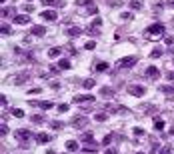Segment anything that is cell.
<instances>
[{
  "mask_svg": "<svg viewBox=\"0 0 174 154\" xmlns=\"http://www.w3.org/2000/svg\"><path fill=\"white\" fill-rule=\"evenodd\" d=\"M16 140L18 142H22V144H26L28 140H32V132L28 130V128H20V130H16Z\"/></svg>",
  "mask_w": 174,
  "mask_h": 154,
  "instance_id": "cell-1",
  "label": "cell"
},
{
  "mask_svg": "<svg viewBox=\"0 0 174 154\" xmlns=\"http://www.w3.org/2000/svg\"><path fill=\"white\" fill-rule=\"evenodd\" d=\"M164 24L162 22H154V24H150V26H146V32L148 34H152V36H156V34H164Z\"/></svg>",
  "mask_w": 174,
  "mask_h": 154,
  "instance_id": "cell-2",
  "label": "cell"
},
{
  "mask_svg": "<svg viewBox=\"0 0 174 154\" xmlns=\"http://www.w3.org/2000/svg\"><path fill=\"white\" fill-rule=\"evenodd\" d=\"M12 22L18 24V26H26V24L32 22V18H30V16H26V14H16V16H12Z\"/></svg>",
  "mask_w": 174,
  "mask_h": 154,
  "instance_id": "cell-3",
  "label": "cell"
},
{
  "mask_svg": "<svg viewBox=\"0 0 174 154\" xmlns=\"http://www.w3.org/2000/svg\"><path fill=\"white\" fill-rule=\"evenodd\" d=\"M128 94H130V96H144V94H146V88L140 86V84H130V86H128Z\"/></svg>",
  "mask_w": 174,
  "mask_h": 154,
  "instance_id": "cell-4",
  "label": "cell"
},
{
  "mask_svg": "<svg viewBox=\"0 0 174 154\" xmlns=\"http://www.w3.org/2000/svg\"><path fill=\"white\" fill-rule=\"evenodd\" d=\"M134 64H136V56H124L118 60V66L120 68H132Z\"/></svg>",
  "mask_w": 174,
  "mask_h": 154,
  "instance_id": "cell-5",
  "label": "cell"
},
{
  "mask_svg": "<svg viewBox=\"0 0 174 154\" xmlns=\"http://www.w3.org/2000/svg\"><path fill=\"white\" fill-rule=\"evenodd\" d=\"M40 18L44 22H56L58 14H56V10H44V12H40Z\"/></svg>",
  "mask_w": 174,
  "mask_h": 154,
  "instance_id": "cell-6",
  "label": "cell"
},
{
  "mask_svg": "<svg viewBox=\"0 0 174 154\" xmlns=\"http://www.w3.org/2000/svg\"><path fill=\"white\" fill-rule=\"evenodd\" d=\"M30 104H32V106H38V108H42V110H52V108H54V102H52V100H42V102L30 100Z\"/></svg>",
  "mask_w": 174,
  "mask_h": 154,
  "instance_id": "cell-7",
  "label": "cell"
},
{
  "mask_svg": "<svg viewBox=\"0 0 174 154\" xmlns=\"http://www.w3.org/2000/svg\"><path fill=\"white\" fill-rule=\"evenodd\" d=\"M100 96L114 98V96H116V90H114V88H110V86H102V88H100Z\"/></svg>",
  "mask_w": 174,
  "mask_h": 154,
  "instance_id": "cell-8",
  "label": "cell"
},
{
  "mask_svg": "<svg viewBox=\"0 0 174 154\" xmlns=\"http://www.w3.org/2000/svg\"><path fill=\"white\" fill-rule=\"evenodd\" d=\"M96 98L92 94H84V96H74V102L76 104H84V102H94Z\"/></svg>",
  "mask_w": 174,
  "mask_h": 154,
  "instance_id": "cell-9",
  "label": "cell"
},
{
  "mask_svg": "<svg viewBox=\"0 0 174 154\" xmlns=\"http://www.w3.org/2000/svg\"><path fill=\"white\" fill-rule=\"evenodd\" d=\"M144 74H146L148 78H158V76H160V70H158V68H156V66H148Z\"/></svg>",
  "mask_w": 174,
  "mask_h": 154,
  "instance_id": "cell-10",
  "label": "cell"
},
{
  "mask_svg": "<svg viewBox=\"0 0 174 154\" xmlns=\"http://www.w3.org/2000/svg\"><path fill=\"white\" fill-rule=\"evenodd\" d=\"M80 140H82V144H94V134L92 132H84L80 136Z\"/></svg>",
  "mask_w": 174,
  "mask_h": 154,
  "instance_id": "cell-11",
  "label": "cell"
},
{
  "mask_svg": "<svg viewBox=\"0 0 174 154\" xmlns=\"http://www.w3.org/2000/svg\"><path fill=\"white\" fill-rule=\"evenodd\" d=\"M30 34H32V36H38V38H40V36H44V34H46V28H44V26H32V28H30Z\"/></svg>",
  "mask_w": 174,
  "mask_h": 154,
  "instance_id": "cell-12",
  "label": "cell"
},
{
  "mask_svg": "<svg viewBox=\"0 0 174 154\" xmlns=\"http://www.w3.org/2000/svg\"><path fill=\"white\" fill-rule=\"evenodd\" d=\"M66 34H68L70 38H78L80 34H82V30H80L78 26H70V28H66Z\"/></svg>",
  "mask_w": 174,
  "mask_h": 154,
  "instance_id": "cell-13",
  "label": "cell"
},
{
  "mask_svg": "<svg viewBox=\"0 0 174 154\" xmlns=\"http://www.w3.org/2000/svg\"><path fill=\"white\" fill-rule=\"evenodd\" d=\"M164 126H166V124H164L162 118H160V116H154V130H156V132H162Z\"/></svg>",
  "mask_w": 174,
  "mask_h": 154,
  "instance_id": "cell-14",
  "label": "cell"
},
{
  "mask_svg": "<svg viewBox=\"0 0 174 154\" xmlns=\"http://www.w3.org/2000/svg\"><path fill=\"white\" fill-rule=\"evenodd\" d=\"M36 138V142H40V144H46V142H50V136L46 134V132H38V134L34 136Z\"/></svg>",
  "mask_w": 174,
  "mask_h": 154,
  "instance_id": "cell-15",
  "label": "cell"
},
{
  "mask_svg": "<svg viewBox=\"0 0 174 154\" xmlns=\"http://www.w3.org/2000/svg\"><path fill=\"white\" fill-rule=\"evenodd\" d=\"M70 60L68 58H60V60H58V68H60V70H70Z\"/></svg>",
  "mask_w": 174,
  "mask_h": 154,
  "instance_id": "cell-16",
  "label": "cell"
},
{
  "mask_svg": "<svg viewBox=\"0 0 174 154\" xmlns=\"http://www.w3.org/2000/svg\"><path fill=\"white\" fill-rule=\"evenodd\" d=\"M66 150H68V152H76V150H78V142H76V140H68V142H66Z\"/></svg>",
  "mask_w": 174,
  "mask_h": 154,
  "instance_id": "cell-17",
  "label": "cell"
},
{
  "mask_svg": "<svg viewBox=\"0 0 174 154\" xmlns=\"http://www.w3.org/2000/svg\"><path fill=\"white\" fill-rule=\"evenodd\" d=\"M42 4H44V6H62V0H42Z\"/></svg>",
  "mask_w": 174,
  "mask_h": 154,
  "instance_id": "cell-18",
  "label": "cell"
},
{
  "mask_svg": "<svg viewBox=\"0 0 174 154\" xmlns=\"http://www.w3.org/2000/svg\"><path fill=\"white\" fill-rule=\"evenodd\" d=\"M82 86L90 90V88H94V86H96V80H92V78H86V80H82Z\"/></svg>",
  "mask_w": 174,
  "mask_h": 154,
  "instance_id": "cell-19",
  "label": "cell"
},
{
  "mask_svg": "<svg viewBox=\"0 0 174 154\" xmlns=\"http://www.w3.org/2000/svg\"><path fill=\"white\" fill-rule=\"evenodd\" d=\"M60 54H62L60 48H50V50H48V58H58Z\"/></svg>",
  "mask_w": 174,
  "mask_h": 154,
  "instance_id": "cell-20",
  "label": "cell"
},
{
  "mask_svg": "<svg viewBox=\"0 0 174 154\" xmlns=\"http://www.w3.org/2000/svg\"><path fill=\"white\" fill-rule=\"evenodd\" d=\"M94 70H98V72H106V70H108V64H106V62H96V64H94Z\"/></svg>",
  "mask_w": 174,
  "mask_h": 154,
  "instance_id": "cell-21",
  "label": "cell"
},
{
  "mask_svg": "<svg viewBox=\"0 0 174 154\" xmlns=\"http://www.w3.org/2000/svg\"><path fill=\"white\" fill-rule=\"evenodd\" d=\"M160 92H162V94H174V86H168V84H162V86H160Z\"/></svg>",
  "mask_w": 174,
  "mask_h": 154,
  "instance_id": "cell-22",
  "label": "cell"
},
{
  "mask_svg": "<svg viewBox=\"0 0 174 154\" xmlns=\"http://www.w3.org/2000/svg\"><path fill=\"white\" fill-rule=\"evenodd\" d=\"M86 116H76L74 118V124H76V126H86Z\"/></svg>",
  "mask_w": 174,
  "mask_h": 154,
  "instance_id": "cell-23",
  "label": "cell"
},
{
  "mask_svg": "<svg viewBox=\"0 0 174 154\" xmlns=\"http://www.w3.org/2000/svg\"><path fill=\"white\" fill-rule=\"evenodd\" d=\"M130 8L132 10H140L142 8V0H130Z\"/></svg>",
  "mask_w": 174,
  "mask_h": 154,
  "instance_id": "cell-24",
  "label": "cell"
},
{
  "mask_svg": "<svg viewBox=\"0 0 174 154\" xmlns=\"http://www.w3.org/2000/svg\"><path fill=\"white\" fill-rule=\"evenodd\" d=\"M24 78H28L26 72H24V74H18V76H16V78H14V84H24V82H26Z\"/></svg>",
  "mask_w": 174,
  "mask_h": 154,
  "instance_id": "cell-25",
  "label": "cell"
},
{
  "mask_svg": "<svg viewBox=\"0 0 174 154\" xmlns=\"http://www.w3.org/2000/svg\"><path fill=\"white\" fill-rule=\"evenodd\" d=\"M162 54H164V48H154V50L150 52V56H152V58H160Z\"/></svg>",
  "mask_w": 174,
  "mask_h": 154,
  "instance_id": "cell-26",
  "label": "cell"
},
{
  "mask_svg": "<svg viewBox=\"0 0 174 154\" xmlns=\"http://www.w3.org/2000/svg\"><path fill=\"white\" fill-rule=\"evenodd\" d=\"M10 112H12V116H16V118H22L24 116V110H20V108H12Z\"/></svg>",
  "mask_w": 174,
  "mask_h": 154,
  "instance_id": "cell-27",
  "label": "cell"
},
{
  "mask_svg": "<svg viewBox=\"0 0 174 154\" xmlns=\"http://www.w3.org/2000/svg\"><path fill=\"white\" fill-rule=\"evenodd\" d=\"M158 154H172V146H170V144H166V146H162V148H160V150H158Z\"/></svg>",
  "mask_w": 174,
  "mask_h": 154,
  "instance_id": "cell-28",
  "label": "cell"
},
{
  "mask_svg": "<svg viewBox=\"0 0 174 154\" xmlns=\"http://www.w3.org/2000/svg\"><path fill=\"white\" fill-rule=\"evenodd\" d=\"M32 122H34V124L44 122V116H42V114H34V116H32Z\"/></svg>",
  "mask_w": 174,
  "mask_h": 154,
  "instance_id": "cell-29",
  "label": "cell"
},
{
  "mask_svg": "<svg viewBox=\"0 0 174 154\" xmlns=\"http://www.w3.org/2000/svg\"><path fill=\"white\" fill-rule=\"evenodd\" d=\"M106 118H108V114H94V120L96 122H104Z\"/></svg>",
  "mask_w": 174,
  "mask_h": 154,
  "instance_id": "cell-30",
  "label": "cell"
},
{
  "mask_svg": "<svg viewBox=\"0 0 174 154\" xmlns=\"http://www.w3.org/2000/svg\"><path fill=\"white\" fill-rule=\"evenodd\" d=\"M84 48H86V50H94V48H96V42H94V40L86 42V44H84Z\"/></svg>",
  "mask_w": 174,
  "mask_h": 154,
  "instance_id": "cell-31",
  "label": "cell"
},
{
  "mask_svg": "<svg viewBox=\"0 0 174 154\" xmlns=\"http://www.w3.org/2000/svg\"><path fill=\"white\" fill-rule=\"evenodd\" d=\"M0 32H2V34H12V32H10V26H8V24H2V26H0Z\"/></svg>",
  "mask_w": 174,
  "mask_h": 154,
  "instance_id": "cell-32",
  "label": "cell"
},
{
  "mask_svg": "<svg viewBox=\"0 0 174 154\" xmlns=\"http://www.w3.org/2000/svg\"><path fill=\"white\" fill-rule=\"evenodd\" d=\"M120 18H122V20H130V18H132V12H122Z\"/></svg>",
  "mask_w": 174,
  "mask_h": 154,
  "instance_id": "cell-33",
  "label": "cell"
},
{
  "mask_svg": "<svg viewBox=\"0 0 174 154\" xmlns=\"http://www.w3.org/2000/svg\"><path fill=\"white\" fill-rule=\"evenodd\" d=\"M92 26H102V18H100V16H98V18H94V20H92Z\"/></svg>",
  "mask_w": 174,
  "mask_h": 154,
  "instance_id": "cell-34",
  "label": "cell"
},
{
  "mask_svg": "<svg viewBox=\"0 0 174 154\" xmlns=\"http://www.w3.org/2000/svg\"><path fill=\"white\" fill-rule=\"evenodd\" d=\"M78 4L80 6H90L92 8V0H78Z\"/></svg>",
  "mask_w": 174,
  "mask_h": 154,
  "instance_id": "cell-35",
  "label": "cell"
},
{
  "mask_svg": "<svg viewBox=\"0 0 174 154\" xmlns=\"http://www.w3.org/2000/svg\"><path fill=\"white\" fill-rule=\"evenodd\" d=\"M112 138H114V134H108V136L102 140V144H104V146H106V144H110V142H112Z\"/></svg>",
  "mask_w": 174,
  "mask_h": 154,
  "instance_id": "cell-36",
  "label": "cell"
},
{
  "mask_svg": "<svg viewBox=\"0 0 174 154\" xmlns=\"http://www.w3.org/2000/svg\"><path fill=\"white\" fill-rule=\"evenodd\" d=\"M134 134H136V136H144V128L136 126V128H134Z\"/></svg>",
  "mask_w": 174,
  "mask_h": 154,
  "instance_id": "cell-37",
  "label": "cell"
},
{
  "mask_svg": "<svg viewBox=\"0 0 174 154\" xmlns=\"http://www.w3.org/2000/svg\"><path fill=\"white\" fill-rule=\"evenodd\" d=\"M0 134H8V126H6V124H0Z\"/></svg>",
  "mask_w": 174,
  "mask_h": 154,
  "instance_id": "cell-38",
  "label": "cell"
},
{
  "mask_svg": "<svg viewBox=\"0 0 174 154\" xmlns=\"http://www.w3.org/2000/svg\"><path fill=\"white\" fill-rule=\"evenodd\" d=\"M68 108H70L68 104H58V110H60V112H68Z\"/></svg>",
  "mask_w": 174,
  "mask_h": 154,
  "instance_id": "cell-39",
  "label": "cell"
},
{
  "mask_svg": "<svg viewBox=\"0 0 174 154\" xmlns=\"http://www.w3.org/2000/svg\"><path fill=\"white\" fill-rule=\"evenodd\" d=\"M0 106H2V108H6V106H8V102H6V98H4V96H0Z\"/></svg>",
  "mask_w": 174,
  "mask_h": 154,
  "instance_id": "cell-40",
  "label": "cell"
},
{
  "mask_svg": "<svg viewBox=\"0 0 174 154\" xmlns=\"http://www.w3.org/2000/svg\"><path fill=\"white\" fill-rule=\"evenodd\" d=\"M12 14V8H4L2 10V16H10Z\"/></svg>",
  "mask_w": 174,
  "mask_h": 154,
  "instance_id": "cell-41",
  "label": "cell"
},
{
  "mask_svg": "<svg viewBox=\"0 0 174 154\" xmlns=\"http://www.w3.org/2000/svg\"><path fill=\"white\" fill-rule=\"evenodd\" d=\"M52 126H54V128H62L64 124H62V122H52Z\"/></svg>",
  "mask_w": 174,
  "mask_h": 154,
  "instance_id": "cell-42",
  "label": "cell"
},
{
  "mask_svg": "<svg viewBox=\"0 0 174 154\" xmlns=\"http://www.w3.org/2000/svg\"><path fill=\"white\" fill-rule=\"evenodd\" d=\"M168 6H170V8H174V0H170V2H168Z\"/></svg>",
  "mask_w": 174,
  "mask_h": 154,
  "instance_id": "cell-43",
  "label": "cell"
},
{
  "mask_svg": "<svg viewBox=\"0 0 174 154\" xmlns=\"http://www.w3.org/2000/svg\"><path fill=\"white\" fill-rule=\"evenodd\" d=\"M106 154H118V152H114V150H108V152H106Z\"/></svg>",
  "mask_w": 174,
  "mask_h": 154,
  "instance_id": "cell-44",
  "label": "cell"
},
{
  "mask_svg": "<svg viewBox=\"0 0 174 154\" xmlns=\"http://www.w3.org/2000/svg\"><path fill=\"white\" fill-rule=\"evenodd\" d=\"M170 134H174V128H170Z\"/></svg>",
  "mask_w": 174,
  "mask_h": 154,
  "instance_id": "cell-45",
  "label": "cell"
},
{
  "mask_svg": "<svg viewBox=\"0 0 174 154\" xmlns=\"http://www.w3.org/2000/svg\"><path fill=\"white\" fill-rule=\"evenodd\" d=\"M136 154H146V152H136Z\"/></svg>",
  "mask_w": 174,
  "mask_h": 154,
  "instance_id": "cell-46",
  "label": "cell"
}]
</instances>
